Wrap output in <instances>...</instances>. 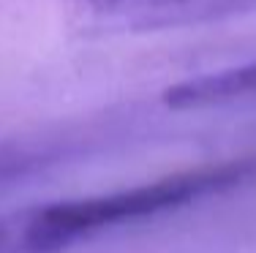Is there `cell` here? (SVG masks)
I'll return each mask as SVG.
<instances>
[{"mask_svg":"<svg viewBox=\"0 0 256 253\" xmlns=\"http://www.w3.org/2000/svg\"><path fill=\"white\" fill-rule=\"evenodd\" d=\"M256 177V155L188 166L164 177L33 207L0 221V253H58L101 232L226 194Z\"/></svg>","mask_w":256,"mask_h":253,"instance_id":"6da1fadb","label":"cell"},{"mask_svg":"<svg viewBox=\"0 0 256 253\" xmlns=\"http://www.w3.org/2000/svg\"><path fill=\"white\" fill-rule=\"evenodd\" d=\"M88 33L136 35L196 27L256 11V0H63Z\"/></svg>","mask_w":256,"mask_h":253,"instance_id":"7a4b0ae2","label":"cell"},{"mask_svg":"<svg viewBox=\"0 0 256 253\" xmlns=\"http://www.w3.org/2000/svg\"><path fill=\"white\" fill-rule=\"evenodd\" d=\"M256 95V60L246 65H232L224 71H212L186 79L164 93V101L172 109H202L221 106L232 101H246Z\"/></svg>","mask_w":256,"mask_h":253,"instance_id":"3957f363","label":"cell"},{"mask_svg":"<svg viewBox=\"0 0 256 253\" xmlns=\"http://www.w3.org/2000/svg\"><path fill=\"white\" fill-rule=\"evenodd\" d=\"M6 164H8V158H0V169H3Z\"/></svg>","mask_w":256,"mask_h":253,"instance_id":"277c9868","label":"cell"}]
</instances>
